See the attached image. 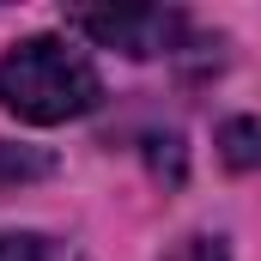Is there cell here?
<instances>
[{"label": "cell", "mask_w": 261, "mask_h": 261, "mask_svg": "<svg viewBox=\"0 0 261 261\" xmlns=\"http://www.w3.org/2000/svg\"><path fill=\"white\" fill-rule=\"evenodd\" d=\"M43 170H49L43 152H12V146H0V176H18V182H24V176H43Z\"/></svg>", "instance_id": "obj_5"}, {"label": "cell", "mask_w": 261, "mask_h": 261, "mask_svg": "<svg viewBox=\"0 0 261 261\" xmlns=\"http://www.w3.org/2000/svg\"><path fill=\"white\" fill-rule=\"evenodd\" d=\"M0 103L18 122L55 128L103 103V79L67 37H24L0 55Z\"/></svg>", "instance_id": "obj_1"}, {"label": "cell", "mask_w": 261, "mask_h": 261, "mask_svg": "<svg viewBox=\"0 0 261 261\" xmlns=\"http://www.w3.org/2000/svg\"><path fill=\"white\" fill-rule=\"evenodd\" d=\"M219 146H225V164L255 170L261 164V122H225L219 128Z\"/></svg>", "instance_id": "obj_3"}, {"label": "cell", "mask_w": 261, "mask_h": 261, "mask_svg": "<svg viewBox=\"0 0 261 261\" xmlns=\"http://www.w3.org/2000/svg\"><path fill=\"white\" fill-rule=\"evenodd\" d=\"M170 261H231V255H225L219 237H182V243L170 249Z\"/></svg>", "instance_id": "obj_6"}, {"label": "cell", "mask_w": 261, "mask_h": 261, "mask_svg": "<svg viewBox=\"0 0 261 261\" xmlns=\"http://www.w3.org/2000/svg\"><path fill=\"white\" fill-rule=\"evenodd\" d=\"M67 24H73V31H85V37H91V43H103V49H122V55H164V49L182 37V12H164V6L73 12Z\"/></svg>", "instance_id": "obj_2"}, {"label": "cell", "mask_w": 261, "mask_h": 261, "mask_svg": "<svg viewBox=\"0 0 261 261\" xmlns=\"http://www.w3.org/2000/svg\"><path fill=\"white\" fill-rule=\"evenodd\" d=\"M0 261H67L49 237H31V231H0Z\"/></svg>", "instance_id": "obj_4"}]
</instances>
